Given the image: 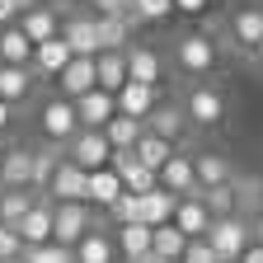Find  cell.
<instances>
[{"label": "cell", "mask_w": 263, "mask_h": 263, "mask_svg": "<svg viewBox=\"0 0 263 263\" xmlns=\"http://www.w3.org/2000/svg\"><path fill=\"white\" fill-rule=\"evenodd\" d=\"M202 240L212 245V254L221 263H235L249 249V226H245V216H212V226H207Z\"/></svg>", "instance_id": "1"}, {"label": "cell", "mask_w": 263, "mask_h": 263, "mask_svg": "<svg viewBox=\"0 0 263 263\" xmlns=\"http://www.w3.org/2000/svg\"><path fill=\"white\" fill-rule=\"evenodd\" d=\"M94 207L89 202H52V240L71 249L85 230H94Z\"/></svg>", "instance_id": "2"}, {"label": "cell", "mask_w": 263, "mask_h": 263, "mask_svg": "<svg viewBox=\"0 0 263 263\" xmlns=\"http://www.w3.org/2000/svg\"><path fill=\"white\" fill-rule=\"evenodd\" d=\"M179 108H183L188 127H221L226 122V94L212 89V85H193Z\"/></svg>", "instance_id": "3"}, {"label": "cell", "mask_w": 263, "mask_h": 263, "mask_svg": "<svg viewBox=\"0 0 263 263\" xmlns=\"http://www.w3.org/2000/svg\"><path fill=\"white\" fill-rule=\"evenodd\" d=\"M38 132H43V141H52V146H66L80 132V122H76V108H71V99H47L43 104V113H38Z\"/></svg>", "instance_id": "4"}, {"label": "cell", "mask_w": 263, "mask_h": 263, "mask_svg": "<svg viewBox=\"0 0 263 263\" xmlns=\"http://www.w3.org/2000/svg\"><path fill=\"white\" fill-rule=\"evenodd\" d=\"M174 61H179V71H188V76H207L212 66H216L212 33H183L179 47H174Z\"/></svg>", "instance_id": "5"}, {"label": "cell", "mask_w": 263, "mask_h": 263, "mask_svg": "<svg viewBox=\"0 0 263 263\" xmlns=\"http://www.w3.org/2000/svg\"><path fill=\"white\" fill-rule=\"evenodd\" d=\"M66 151H71V155H66V160H71L76 164V170H104V164L113 160V146L104 141V132H76V137L71 141H66Z\"/></svg>", "instance_id": "6"}, {"label": "cell", "mask_w": 263, "mask_h": 263, "mask_svg": "<svg viewBox=\"0 0 263 263\" xmlns=\"http://www.w3.org/2000/svg\"><path fill=\"white\" fill-rule=\"evenodd\" d=\"M71 108H76V122H80V132H104V122L118 113L108 89H85L80 99H71Z\"/></svg>", "instance_id": "7"}, {"label": "cell", "mask_w": 263, "mask_h": 263, "mask_svg": "<svg viewBox=\"0 0 263 263\" xmlns=\"http://www.w3.org/2000/svg\"><path fill=\"white\" fill-rule=\"evenodd\" d=\"M170 226L179 230L183 240H202V235H207V226H212V212L202 207V197H197V193H188V197H179V202H174Z\"/></svg>", "instance_id": "8"}, {"label": "cell", "mask_w": 263, "mask_h": 263, "mask_svg": "<svg viewBox=\"0 0 263 263\" xmlns=\"http://www.w3.org/2000/svg\"><path fill=\"white\" fill-rule=\"evenodd\" d=\"M108 170L118 174L122 193H132V197H141V193L160 188V183H155V170H146V164H137V160H132V151H113V160H108Z\"/></svg>", "instance_id": "9"}, {"label": "cell", "mask_w": 263, "mask_h": 263, "mask_svg": "<svg viewBox=\"0 0 263 263\" xmlns=\"http://www.w3.org/2000/svg\"><path fill=\"white\" fill-rule=\"evenodd\" d=\"M155 104H160V89H155V85H137V80H127V85L113 94V108H118L122 118H137V122H146Z\"/></svg>", "instance_id": "10"}, {"label": "cell", "mask_w": 263, "mask_h": 263, "mask_svg": "<svg viewBox=\"0 0 263 263\" xmlns=\"http://www.w3.org/2000/svg\"><path fill=\"white\" fill-rule=\"evenodd\" d=\"M155 183L164 188V193H174V197H188V193H197V183H193V155H183V151H174L170 160L155 170Z\"/></svg>", "instance_id": "11"}, {"label": "cell", "mask_w": 263, "mask_h": 263, "mask_svg": "<svg viewBox=\"0 0 263 263\" xmlns=\"http://www.w3.org/2000/svg\"><path fill=\"white\" fill-rule=\"evenodd\" d=\"M43 197H47V202H85V170H76L71 160H61L57 174L43 188Z\"/></svg>", "instance_id": "12"}, {"label": "cell", "mask_w": 263, "mask_h": 263, "mask_svg": "<svg viewBox=\"0 0 263 263\" xmlns=\"http://www.w3.org/2000/svg\"><path fill=\"white\" fill-rule=\"evenodd\" d=\"M14 28L24 33V38L38 47V43H47V38H57V28H61V14L52 10V5H33V10H24L19 19H14Z\"/></svg>", "instance_id": "13"}, {"label": "cell", "mask_w": 263, "mask_h": 263, "mask_svg": "<svg viewBox=\"0 0 263 263\" xmlns=\"http://www.w3.org/2000/svg\"><path fill=\"white\" fill-rule=\"evenodd\" d=\"M127 80H137V85H155L160 89V76H164V61H160V52H151V47H137V43H127Z\"/></svg>", "instance_id": "14"}, {"label": "cell", "mask_w": 263, "mask_h": 263, "mask_svg": "<svg viewBox=\"0 0 263 263\" xmlns=\"http://www.w3.org/2000/svg\"><path fill=\"white\" fill-rule=\"evenodd\" d=\"M113 249H118L127 263H151V226H141V221H127V226H118Z\"/></svg>", "instance_id": "15"}, {"label": "cell", "mask_w": 263, "mask_h": 263, "mask_svg": "<svg viewBox=\"0 0 263 263\" xmlns=\"http://www.w3.org/2000/svg\"><path fill=\"white\" fill-rule=\"evenodd\" d=\"M57 38L71 47V57H94L99 52V38H94V14H76L57 28Z\"/></svg>", "instance_id": "16"}, {"label": "cell", "mask_w": 263, "mask_h": 263, "mask_svg": "<svg viewBox=\"0 0 263 263\" xmlns=\"http://www.w3.org/2000/svg\"><path fill=\"white\" fill-rule=\"evenodd\" d=\"M57 89L61 99H80L85 89H94V57H71L57 76Z\"/></svg>", "instance_id": "17"}, {"label": "cell", "mask_w": 263, "mask_h": 263, "mask_svg": "<svg viewBox=\"0 0 263 263\" xmlns=\"http://www.w3.org/2000/svg\"><path fill=\"white\" fill-rule=\"evenodd\" d=\"M230 179H235V170H230L226 155H216V151L193 155V183H197V193H202V188H216V183H230Z\"/></svg>", "instance_id": "18"}, {"label": "cell", "mask_w": 263, "mask_h": 263, "mask_svg": "<svg viewBox=\"0 0 263 263\" xmlns=\"http://www.w3.org/2000/svg\"><path fill=\"white\" fill-rule=\"evenodd\" d=\"M19 240H24V249L52 240V202H47V197H38V202L24 212V221H19Z\"/></svg>", "instance_id": "19"}, {"label": "cell", "mask_w": 263, "mask_h": 263, "mask_svg": "<svg viewBox=\"0 0 263 263\" xmlns=\"http://www.w3.org/2000/svg\"><path fill=\"white\" fill-rule=\"evenodd\" d=\"M174 202H179V197L174 193H164V188H151V193H141L137 197V221L141 226H170V216H174Z\"/></svg>", "instance_id": "20"}, {"label": "cell", "mask_w": 263, "mask_h": 263, "mask_svg": "<svg viewBox=\"0 0 263 263\" xmlns=\"http://www.w3.org/2000/svg\"><path fill=\"white\" fill-rule=\"evenodd\" d=\"M183 127H188V118H183L179 104H155L151 118H146V132H155V137H160V141H170V146H179Z\"/></svg>", "instance_id": "21"}, {"label": "cell", "mask_w": 263, "mask_h": 263, "mask_svg": "<svg viewBox=\"0 0 263 263\" xmlns=\"http://www.w3.org/2000/svg\"><path fill=\"white\" fill-rule=\"evenodd\" d=\"M230 38H235V47L254 52V47L263 43V10H258V5L235 10V14H230Z\"/></svg>", "instance_id": "22"}, {"label": "cell", "mask_w": 263, "mask_h": 263, "mask_svg": "<svg viewBox=\"0 0 263 263\" xmlns=\"http://www.w3.org/2000/svg\"><path fill=\"white\" fill-rule=\"evenodd\" d=\"M127 85V57L122 52H94V89L118 94Z\"/></svg>", "instance_id": "23"}, {"label": "cell", "mask_w": 263, "mask_h": 263, "mask_svg": "<svg viewBox=\"0 0 263 263\" xmlns=\"http://www.w3.org/2000/svg\"><path fill=\"white\" fill-rule=\"evenodd\" d=\"M28 170H33V151L5 146V155H0V188H28Z\"/></svg>", "instance_id": "24"}, {"label": "cell", "mask_w": 263, "mask_h": 263, "mask_svg": "<svg viewBox=\"0 0 263 263\" xmlns=\"http://www.w3.org/2000/svg\"><path fill=\"white\" fill-rule=\"evenodd\" d=\"M71 258H76V263H113V258H118L113 235H104V230H85V235L71 245Z\"/></svg>", "instance_id": "25"}, {"label": "cell", "mask_w": 263, "mask_h": 263, "mask_svg": "<svg viewBox=\"0 0 263 263\" xmlns=\"http://www.w3.org/2000/svg\"><path fill=\"white\" fill-rule=\"evenodd\" d=\"M118 193H122V183H118V174L108 170V164H104V170H89V174H85V202H89L94 212H104Z\"/></svg>", "instance_id": "26"}, {"label": "cell", "mask_w": 263, "mask_h": 263, "mask_svg": "<svg viewBox=\"0 0 263 263\" xmlns=\"http://www.w3.org/2000/svg\"><path fill=\"white\" fill-rule=\"evenodd\" d=\"M71 61V47H66L61 38H47V43H38L33 47V57H28V71H38V76H61V66Z\"/></svg>", "instance_id": "27"}, {"label": "cell", "mask_w": 263, "mask_h": 263, "mask_svg": "<svg viewBox=\"0 0 263 263\" xmlns=\"http://www.w3.org/2000/svg\"><path fill=\"white\" fill-rule=\"evenodd\" d=\"M33 94V71L28 66H0V104H24Z\"/></svg>", "instance_id": "28"}, {"label": "cell", "mask_w": 263, "mask_h": 263, "mask_svg": "<svg viewBox=\"0 0 263 263\" xmlns=\"http://www.w3.org/2000/svg\"><path fill=\"white\" fill-rule=\"evenodd\" d=\"M33 202H38V193H33V188H0V226L19 230V221H24V212Z\"/></svg>", "instance_id": "29"}, {"label": "cell", "mask_w": 263, "mask_h": 263, "mask_svg": "<svg viewBox=\"0 0 263 263\" xmlns=\"http://www.w3.org/2000/svg\"><path fill=\"white\" fill-rule=\"evenodd\" d=\"M141 132H146V122H137V118H122V113H113L108 122H104V141L113 146V151H132L141 141Z\"/></svg>", "instance_id": "30"}, {"label": "cell", "mask_w": 263, "mask_h": 263, "mask_svg": "<svg viewBox=\"0 0 263 263\" xmlns=\"http://www.w3.org/2000/svg\"><path fill=\"white\" fill-rule=\"evenodd\" d=\"M197 197H202V207L212 216H240V188H235V179H230V183H216V188H202Z\"/></svg>", "instance_id": "31"}, {"label": "cell", "mask_w": 263, "mask_h": 263, "mask_svg": "<svg viewBox=\"0 0 263 263\" xmlns=\"http://www.w3.org/2000/svg\"><path fill=\"white\" fill-rule=\"evenodd\" d=\"M132 28H137V24H127V19H99V14H94V38H99V52H127Z\"/></svg>", "instance_id": "32"}, {"label": "cell", "mask_w": 263, "mask_h": 263, "mask_svg": "<svg viewBox=\"0 0 263 263\" xmlns=\"http://www.w3.org/2000/svg\"><path fill=\"white\" fill-rule=\"evenodd\" d=\"M174 151H179V146H170V141H160L155 132H141V141L132 146V160H137V164H146V170H160V164L170 160Z\"/></svg>", "instance_id": "33"}, {"label": "cell", "mask_w": 263, "mask_h": 263, "mask_svg": "<svg viewBox=\"0 0 263 263\" xmlns=\"http://www.w3.org/2000/svg\"><path fill=\"white\" fill-rule=\"evenodd\" d=\"M33 57V43L24 38V33L10 24V28H0V66H28Z\"/></svg>", "instance_id": "34"}, {"label": "cell", "mask_w": 263, "mask_h": 263, "mask_svg": "<svg viewBox=\"0 0 263 263\" xmlns=\"http://www.w3.org/2000/svg\"><path fill=\"white\" fill-rule=\"evenodd\" d=\"M57 164H61V155H57V146H47V151H33V170H28V188H38V197H43V188H47V179L57 174Z\"/></svg>", "instance_id": "35"}, {"label": "cell", "mask_w": 263, "mask_h": 263, "mask_svg": "<svg viewBox=\"0 0 263 263\" xmlns=\"http://www.w3.org/2000/svg\"><path fill=\"white\" fill-rule=\"evenodd\" d=\"M183 245H188V240L179 235L174 226H155V230H151V258H179Z\"/></svg>", "instance_id": "36"}, {"label": "cell", "mask_w": 263, "mask_h": 263, "mask_svg": "<svg viewBox=\"0 0 263 263\" xmlns=\"http://www.w3.org/2000/svg\"><path fill=\"white\" fill-rule=\"evenodd\" d=\"M19 263H76V258H71V249H66V245L47 240V245H28Z\"/></svg>", "instance_id": "37"}, {"label": "cell", "mask_w": 263, "mask_h": 263, "mask_svg": "<svg viewBox=\"0 0 263 263\" xmlns=\"http://www.w3.org/2000/svg\"><path fill=\"white\" fill-rule=\"evenodd\" d=\"M174 14V0H132V19L137 24H160Z\"/></svg>", "instance_id": "38"}, {"label": "cell", "mask_w": 263, "mask_h": 263, "mask_svg": "<svg viewBox=\"0 0 263 263\" xmlns=\"http://www.w3.org/2000/svg\"><path fill=\"white\" fill-rule=\"evenodd\" d=\"M104 212H108L118 226H127V221H137V197H132V193H118V197H113V202H108Z\"/></svg>", "instance_id": "39"}, {"label": "cell", "mask_w": 263, "mask_h": 263, "mask_svg": "<svg viewBox=\"0 0 263 263\" xmlns=\"http://www.w3.org/2000/svg\"><path fill=\"white\" fill-rule=\"evenodd\" d=\"M89 5L99 10V19H127V24H137V19H132V0H89Z\"/></svg>", "instance_id": "40"}, {"label": "cell", "mask_w": 263, "mask_h": 263, "mask_svg": "<svg viewBox=\"0 0 263 263\" xmlns=\"http://www.w3.org/2000/svg\"><path fill=\"white\" fill-rule=\"evenodd\" d=\"M179 263H221V258L212 254V245H207V240H188V245H183V254H179Z\"/></svg>", "instance_id": "41"}, {"label": "cell", "mask_w": 263, "mask_h": 263, "mask_svg": "<svg viewBox=\"0 0 263 263\" xmlns=\"http://www.w3.org/2000/svg\"><path fill=\"white\" fill-rule=\"evenodd\" d=\"M10 258H24V240H19V230L0 226V263H10Z\"/></svg>", "instance_id": "42"}, {"label": "cell", "mask_w": 263, "mask_h": 263, "mask_svg": "<svg viewBox=\"0 0 263 263\" xmlns=\"http://www.w3.org/2000/svg\"><path fill=\"white\" fill-rule=\"evenodd\" d=\"M212 0H174V14H202Z\"/></svg>", "instance_id": "43"}, {"label": "cell", "mask_w": 263, "mask_h": 263, "mask_svg": "<svg viewBox=\"0 0 263 263\" xmlns=\"http://www.w3.org/2000/svg\"><path fill=\"white\" fill-rule=\"evenodd\" d=\"M19 19V5H14V0H0V28H10Z\"/></svg>", "instance_id": "44"}, {"label": "cell", "mask_w": 263, "mask_h": 263, "mask_svg": "<svg viewBox=\"0 0 263 263\" xmlns=\"http://www.w3.org/2000/svg\"><path fill=\"white\" fill-rule=\"evenodd\" d=\"M235 263H263V245H254V240H249V249H245Z\"/></svg>", "instance_id": "45"}, {"label": "cell", "mask_w": 263, "mask_h": 263, "mask_svg": "<svg viewBox=\"0 0 263 263\" xmlns=\"http://www.w3.org/2000/svg\"><path fill=\"white\" fill-rule=\"evenodd\" d=\"M10 127H14V108H10V104H0V137H5Z\"/></svg>", "instance_id": "46"}, {"label": "cell", "mask_w": 263, "mask_h": 263, "mask_svg": "<svg viewBox=\"0 0 263 263\" xmlns=\"http://www.w3.org/2000/svg\"><path fill=\"white\" fill-rule=\"evenodd\" d=\"M254 245H263V216L254 221Z\"/></svg>", "instance_id": "47"}, {"label": "cell", "mask_w": 263, "mask_h": 263, "mask_svg": "<svg viewBox=\"0 0 263 263\" xmlns=\"http://www.w3.org/2000/svg\"><path fill=\"white\" fill-rule=\"evenodd\" d=\"M254 57H258V66H263V43H258V47H254Z\"/></svg>", "instance_id": "48"}, {"label": "cell", "mask_w": 263, "mask_h": 263, "mask_svg": "<svg viewBox=\"0 0 263 263\" xmlns=\"http://www.w3.org/2000/svg\"><path fill=\"white\" fill-rule=\"evenodd\" d=\"M151 263H179V258H151Z\"/></svg>", "instance_id": "49"}, {"label": "cell", "mask_w": 263, "mask_h": 263, "mask_svg": "<svg viewBox=\"0 0 263 263\" xmlns=\"http://www.w3.org/2000/svg\"><path fill=\"white\" fill-rule=\"evenodd\" d=\"M0 155H5V141H0Z\"/></svg>", "instance_id": "50"}, {"label": "cell", "mask_w": 263, "mask_h": 263, "mask_svg": "<svg viewBox=\"0 0 263 263\" xmlns=\"http://www.w3.org/2000/svg\"><path fill=\"white\" fill-rule=\"evenodd\" d=\"M10 263H19V258H10Z\"/></svg>", "instance_id": "51"}]
</instances>
